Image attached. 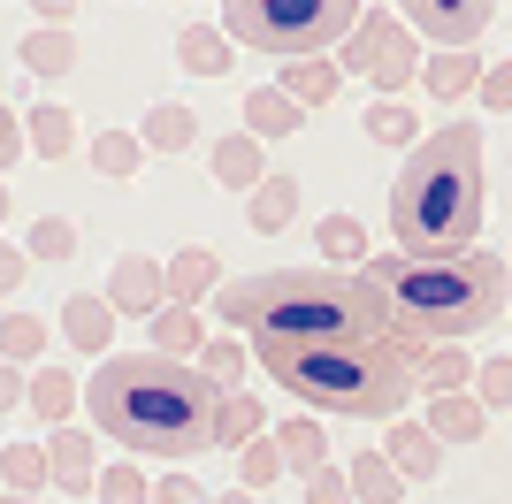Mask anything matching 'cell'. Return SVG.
Masks as SVG:
<instances>
[{
    "label": "cell",
    "instance_id": "25",
    "mask_svg": "<svg viewBox=\"0 0 512 504\" xmlns=\"http://www.w3.org/2000/svg\"><path fill=\"white\" fill-rule=\"evenodd\" d=\"M283 92H291V100H299L306 115H314V107H329V100L344 92L337 54H329V62H283Z\"/></svg>",
    "mask_w": 512,
    "mask_h": 504
},
{
    "label": "cell",
    "instance_id": "14",
    "mask_svg": "<svg viewBox=\"0 0 512 504\" xmlns=\"http://www.w3.org/2000/svg\"><path fill=\"white\" fill-rule=\"evenodd\" d=\"M62 336L77 344V352H107L115 344V306H107V291H77L62 306Z\"/></svg>",
    "mask_w": 512,
    "mask_h": 504
},
{
    "label": "cell",
    "instance_id": "9",
    "mask_svg": "<svg viewBox=\"0 0 512 504\" xmlns=\"http://www.w3.org/2000/svg\"><path fill=\"white\" fill-rule=\"evenodd\" d=\"M406 31L436 39L444 54H467V46L490 31V8H444V0H413V8H406Z\"/></svg>",
    "mask_w": 512,
    "mask_h": 504
},
{
    "label": "cell",
    "instance_id": "19",
    "mask_svg": "<svg viewBox=\"0 0 512 504\" xmlns=\"http://www.w3.org/2000/svg\"><path fill=\"white\" fill-rule=\"evenodd\" d=\"M23 405H31L46 428H69V420H77V375H69V367H31Z\"/></svg>",
    "mask_w": 512,
    "mask_h": 504
},
{
    "label": "cell",
    "instance_id": "10",
    "mask_svg": "<svg viewBox=\"0 0 512 504\" xmlns=\"http://www.w3.org/2000/svg\"><path fill=\"white\" fill-rule=\"evenodd\" d=\"M46 466H54V489H69V497H85V489H100V443H92V428H54L46 436Z\"/></svg>",
    "mask_w": 512,
    "mask_h": 504
},
{
    "label": "cell",
    "instance_id": "47",
    "mask_svg": "<svg viewBox=\"0 0 512 504\" xmlns=\"http://www.w3.org/2000/svg\"><path fill=\"white\" fill-rule=\"evenodd\" d=\"M0 504H39V497H16V489H0Z\"/></svg>",
    "mask_w": 512,
    "mask_h": 504
},
{
    "label": "cell",
    "instance_id": "23",
    "mask_svg": "<svg viewBox=\"0 0 512 504\" xmlns=\"http://www.w3.org/2000/svg\"><path fill=\"white\" fill-rule=\"evenodd\" d=\"M276 451H283V474H321L329 466V436H321V420L299 413L276 428Z\"/></svg>",
    "mask_w": 512,
    "mask_h": 504
},
{
    "label": "cell",
    "instance_id": "29",
    "mask_svg": "<svg viewBox=\"0 0 512 504\" xmlns=\"http://www.w3.org/2000/svg\"><path fill=\"white\" fill-rule=\"evenodd\" d=\"M54 482V466H46V443H8L0 451V489H16V497H39Z\"/></svg>",
    "mask_w": 512,
    "mask_h": 504
},
{
    "label": "cell",
    "instance_id": "2",
    "mask_svg": "<svg viewBox=\"0 0 512 504\" xmlns=\"http://www.w3.org/2000/svg\"><path fill=\"white\" fill-rule=\"evenodd\" d=\"M367 298L383 306L390 336H406L413 352L428 344H467L512 306V268L497 252H451V260H406V252H367L360 268Z\"/></svg>",
    "mask_w": 512,
    "mask_h": 504
},
{
    "label": "cell",
    "instance_id": "36",
    "mask_svg": "<svg viewBox=\"0 0 512 504\" xmlns=\"http://www.w3.org/2000/svg\"><path fill=\"white\" fill-rule=\"evenodd\" d=\"M69 252H77V230H69L62 214L31 222V237H23V260H69Z\"/></svg>",
    "mask_w": 512,
    "mask_h": 504
},
{
    "label": "cell",
    "instance_id": "24",
    "mask_svg": "<svg viewBox=\"0 0 512 504\" xmlns=\"http://www.w3.org/2000/svg\"><path fill=\"white\" fill-rule=\"evenodd\" d=\"M314 237H321V268H337V275H360V268H367V230L352 222V214L314 222Z\"/></svg>",
    "mask_w": 512,
    "mask_h": 504
},
{
    "label": "cell",
    "instance_id": "46",
    "mask_svg": "<svg viewBox=\"0 0 512 504\" xmlns=\"http://www.w3.org/2000/svg\"><path fill=\"white\" fill-rule=\"evenodd\" d=\"M214 504H260V497H245V489H230V497H214Z\"/></svg>",
    "mask_w": 512,
    "mask_h": 504
},
{
    "label": "cell",
    "instance_id": "34",
    "mask_svg": "<svg viewBox=\"0 0 512 504\" xmlns=\"http://www.w3.org/2000/svg\"><path fill=\"white\" fill-rule=\"evenodd\" d=\"M367 138H375V146H421L413 107L406 100H367Z\"/></svg>",
    "mask_w": 512,
    "mask_h": 504
},
{
    "label": "cell",
    "instance_id": "21",
    "mask_svg": "<svg viewBox=\"0 0 512 504\" xmlns=\"http://www.w3.org/2000/svg\"><path fill=\"white\" fill-rule=\"evenodd\" d=\"M23 138L39 146V161H69V153H77V115H69L62 100H39L23 115Z\"/></svg>",
    "mask_w": 512,
    "mask_h": 504
},
{
    "label": "cell",
    "instance_id": "28",
    "mask_svg": "<svg viewBox=\"0 0 512 504\" xmlns=\"http://www.w3.org/2000/svg\"><path fill=\"white\" fill-rule=\"evenodd\" d=\"M192 138H199V123H192V107H184V100H161L146 115V130H138V146H146V153H184Z\"/></svg>",
    "mask_w": 512,
    "mask_h": 504
},
{
    "label": "cell",
    "instance_id": "7",
    "mask_svg": "<svg viewBox=\"0 0 512 504\" xmlns=\"http://www.w3.org/2000/svg\"><path fill=\"white\" fill-rule=\"evenodd\" d=\"M337 69H360L375 84V100H398L413 77H421V39L406 31V16H390V8H367L360 31L337 46Z\"/></svg>",
    "mask_w": 512,
    "mask_h": 504
},
{
    "label": "cell",
    "instance_id": "5",
    "mask_svg": "<svg viewBox=\"0 0 512 504\" xmlns=\"http://www.w3.org/2000/svg\"><path fill=\"white\" fill-rule=\"evenodd\" d=\"M413 359L421 352H413L406 336H344V344H268L260 367L299 405L352 413V420H398L421 398Z\"/></svg>",
    "mask_w": 512,
    "mask_h": 504
},
{
    "label": "cell",
    "instance_id": "38",
    "mask_svg": "<svg viewBox=\"0 0 512 504\" xmlns=\"http://www.w3.org/2000/svg\"><path fill=\"white\" fill-rule=\"evenodd\" d=\"M199 375H207L214 390H237V375H245V344H222V336H207V352H199Z\"/></svg>",
    "mask_w": 512,
    "mask_h": 504
},
{
    "label": "cell",
    "instance_id": "39",
    "mask_svg": "<svg viewBox=\"0 0 512 504\" xmlns=\"http://www.w3.org/2000/svg\"><path fill=\"white\" fill-rule=\"evenodd\" d=\"M474 398H482V413H490V405H512V359H482V367H474Z\"/></svg>",
    "mask_w": 512,
    "mask_h": 504
},
{
    "label": "cell",
    "instance_id": "48",
    "mask_svg": "<svg viewBox=\"0 0 512 504\" xmlns=\"http://www.w3.org/2000/svg\"><path fill=\"white\" fill-rule=\"evenodd\" d=\"M0 222H8V184H0Z\"/></svg>",
    "mask_w": 512,
    "mask_h": 504
},
{
    "label": "cell",
    "instance_id": "17",
    "mask_svg": "<svg viewBox=\"0 0 512 504\" xmlns=\"http://www.w3.org/2000/svg\"><path fill=\"white\" fill-rule=\"evenodd\" d=\"M482 428H490V413H482V398H474V390L428 398V436H436V443H482Z\"/></svg>",
    "mask_w": 512,
    "mask_h": 504
},
{
    "label": "cell",
    "instance_id": "35",
    "mask_svg": "<svg viewBox=\"0 0 512 504\" xmlns=\"http://www.w3.org/2000/svg\"><path fill=\"white\" fill-rule=\"evenodd\" d=\"M253 436H268V428H260V405L245 398V390H230V398H222V420H214V443H237V451H245Z\"/></svg>",
    "mask_w": 512,
    "mask_h": 504
},
{
    "label": "cell",
    "instance_id": "18",
    "mask_svg": "<svg viewBox=\"0 0 512 504\" xmlns=\"http://www.w3.org/2000/svg\"><path fill=\"white\" fill-rule=\"evenodd\" d=\"M299 123H306V107L291 100L283 84H260V92H245V130H253L260 146H268V138H291Z\"/></svg>",
    "mask_w": 512,
    "mask_h": 504
},
{
    "label": "cell",
    "instance_id": "40",
    "mask_svg": "<svg viewBox=\"0 0 512 504\" xmlns=\"http://www.w3.org/2000/svg\"><path fill=\"white\" fill-rule=\"evenodd\" d=\"M306 504H352V482H344V466H321V474H306Z\"/></svg>",
    "mask_w": 512,
    "mask_h": 504
},
{
    "label": "cell",
    "instance_id": "1",
    "mask_svg": "<svg viewBox=\"0 0 512 504\" xmlns=\"http://www.w3.org/2000/svg\"><path fill=\"white\" fill-rule=\"evenodd\" d=\"M222 398H230V390H214V382L199 375V359L123 352L85 382V420H92V436L123 443L130 459L184 466V459H199V451H214Z\"/></svg>",
    "mask_w": 512,
    "mask_h": 504
},
{
    "label": "cell",
    "instance_id": "22",
    "mask_svg": "<svg viewBox=\"0 0 512 504\" xmlns=\"http://www.w3.org/2000/svg\"><path fill=\"white\" fill-rule=\"evenodd\" d=\"M344 482H352V504H398V497H406V474H398L383 451H360V459H344Z\"/></svg>",
    "mask_w": 512,
    "mask_h": 504
},
{
    "label": "cell",
    "instance_id": "4",
    "mask_svg": "<svg viewBox=\"0 0 512 504\" xmlns=\"http://www.w3.org/2000/svg\"><path fill=\"white\" fill-rule=\"evenodd\" d=\"M474 230H482V130L451 115L413 146L390 184V245L406 260H451L474 252Z\"/></svg>",
    "mask_w": 512,
    "mask_h": 504
},
{
    "label": "cell",
    "instance_id": "13",
    "mask_svg": "<svg viewBox=\"0 0 512 504\" xmlns=\"http://www.w3.org/2000/svg\"><path fill=\"white\" fill-rule=\"evenodd\" d=\"M207 161H214V184H230V191L268 184V146H260L253 130H230V138H214Z\"/></svg>",
    "mask_w": 512,
    "mask_h": 504
},
{
    "label": "cell",
    "instance_id": "15",
    "mask_svg": "<svg viewBox=\"0 0 512 504\" xmlns=\"http://www.w3.org/2000/svg\"><path fill=\"white\" fill-rule=\"evenodd\" d=\"M413 382H421L428 398H451V390H474V352L467 344H428L413 359Z\"/></svg>",
    "mask_w": 512,
    "mask_h": 504
},
{
    "label": "cell",
    "instance_id": "26",
    "mask_svg": "<svg viewBox=\"0 0 512 504\" xmlns=\"http://www.w3.org/2000/svg\"><path fill=\"white\" fill-rule=\"evenodd\" d=\"M146 329H153V344H161V359H192V352H207V321H199L192 306H161Z\"/></svg>",
    "mask_w": 512,
    "mask_h": 504
},
{
    "label": "cell",
    "instance_id": "32",
    "mask_svg": "<svg viewBox=\"0 0 512 504\" xmlns=\"http://www.w3.org/2000/svg\"><path fill=\"white\" fill-rule=\"evenodd\" d=\"M138 161H146L138 130H100V138H92V168H100V176H115V184H123V176H138Z\"/></svg>",
    "mask_w": 512,
    "mask_h": 504
},
{
    "label": "cell",
    "instance_id": "27",
    "mask_svg": "<svg viewBox=\"0 0 512 504\" xmlns=\"http://www.w3.org/2000/svg\"><path fill=\"white\" fill-rule=\"evenodd\" d=\"M230 54H237V46H230V31H222V23H214V31H207V23H192V31L176 39V62L192 69V77H222V69H230Z\"/></svg>",
    "mask_w": 512,
    "mask_h": 504
},
{
    "label": "cell",
    "instance_id": "16",
    "mask_svg": "<svg viewBox=\"0 0 512 504\" xmlns=\"http://www.w3.org/2000/svg\"><path fill=\"white\" fill-rule=\"evenodd\" d=\"M482 69H490V62H482L474 46H467V54H428L421 84H428V100H474V92H482Z\"/></svg>",
    "mask_w": 512,
    "mask_h": 504
},
{
    "label": "cell",
    "instance_id": "31",
    "mask_svg": "<svg viewBox=\"0 0 512 504\" xmlns=\"http://www.w3.org/2000/svg\"><path fill=\"white\" fill-rule=\"evenodd\" d=\"M283 482V451H276V436H253L245 451H237V489L245 497H260V489H276Z\"/></svg>",
    "mask_w": 512,
    "mask_h": 504
},
{
    "label": "cell",
    "instance_id": "45",
    "mask_svg": "<svg viewBox=\"0 0 512 504\" xmlns=\"http://www.w3.org/2000/svg\"><path fill=\"white\" fill-rule=\"evenodd\" d=\"M23 268H31V260H23L16 245H0V298H8V291H16V283H23Z\"/></svg>",
    "mask_w": 512,
    "mask_h": 504
},
{
    "label": "cell",
    "instance_id": "42",
    "mask_svg": "<svg viewBox=\"0 0 512 504\" xmlns=\"http://www.w3.org/2000/svg\"><path fill=\"white\" fill-rule=\"evenodd\" d=\"M482 107H497V115H512V62L482 69Z\"/></svg>",
    "mask_w": 512,
    "mask_h": 504
},
{
    "label": "cell",
    "instance_id": "12",
    "mask_svg": "<svg viewBox=\"0 0 512 504\" xmlns=\"http://www.w3.org/2000/svg\"><path fill=\"white\" fill-rule=\"evenodd\" d=\"M383 459L406 474V482H436L444 474V443L428 436V420H390V443H383Z\"/></svg>",
    "mask_w": 512,
    "mask_h": 504
},
{
    "label": "cell",
    "instance_id": "33",
    "mask_svg": "<svg viewBox=\"0 0 512 504\" xmlns=\"http://www.w3.org/2000/svg\"><path fill=\"white\" fill-rule=\"evenodd\" d=\"M39 352H46V321L39 314H8L0 321V359H8V367H39Z\"/></svg>",
    "mask_w": 512,
    "mask_h": 504
},
{
    "label": "cell",
    "instance_id": "41",
    "mask_svg": "<svg viewBox=\"0 0 512 504\" xmlns=\"http://www.w3.org/2000/svg\"><path fill=\"white\" fill-rule=\"evenodd\" d=\"M153 504H207V489H199L192 474H161V482H153Z\"/></svg>",
    "mask_w": 512,
    "mask_h": 504
},
{
    "label": "cell",
    "instance_id": "8",
    "mask_svg": "<svg viewBox=\"0 0 512 504\" xmlns=\"http://www.w3.org/2000/svg\"><path fill=\"white\" fill-rule=\"evenodd\" d=\"M107 306H115V314L153 321L161 306H169V268H161L153 252H123V260H115V275H107Z\"/></svg>",
    "mask_w": 512,
    "mask_h": 504
},
{
    "label": "cell",
    "instance_id": "37",
    "mask_svg": "<svg viewBox=\"0 0 512 504\" xmlns=\"http://www.w3.org/2000/svg\"><path fill=\"white\" fill-rule=\"evenodd\" d=\"M100 504H153L146 466H100Z\"/></svg>",
    "mask_w": 512,
    "mask_h": 504
},
{
    "label": "cell",
    "instance_id": "30",
    "mask_svg": "<svg viewBox=\"0 0 512 504\" xmlns=\"http://www.w3.org/2000/svg\"><path fill=\"white\" fill-rule=\"evenodd\" d=\"M77 62H85V46L69 39V31H31L23 39V69H39V77H69Z\"/></svg>",
    "mask_w": 512,
    "mask_h": 504
},
{
    "label": "cell",
    "instance_id": "44",
    "mask_svg": "<svg viewBox=\"0 0 512 504\" xmlns=\"http://www.w3.org/2000/svg\"><path fill=\"white\" fill-rule=\"evenodd\" d=\"M23 390H31V382H23V367H8V359H0V413H16Z\"/></svg>",
    "mask_w": 512,
    "mask_h": 504
},
{
    "label": "cell",
    "instance_id": "43",
    "mask_svg": "<svg viewBox=\"0 0 512 504\" xmlns=\"http://www.w3.org/2000/svg\"><path fill=\"white\" fill-rule=\"evenodd\" d=\"M16 153H23V115H16L8 100H0V168L16 161Z\"/></svg>",
    "mask_w": 512,
    "mask_h": 504
},
{
    "label": "cell",
    "instance_id": "11",
    "mask_svg": "<svg viewBox=\"0 0 512 504\" xmlns=\"http://www.w3.org/2000/svg\"><path fill=\"white\" fill-rule=\"evenodd\" d=\"M161 268H169V306H192V314H199V298H207V291H222V283H230L214 245H184L176 260H161Z\"/></svg>",
    "mask_w": 512,
    "mask_h": 504
},
{
    "label": "cell",
    "instance_id": "6",
    "mask_svg": "<svg viewBox=\"0 0 512 504\" xmlns=\"http://www.w3.org/2000/svg\"><path fill=\"white\" fill-rule=\"evenodd\" d=\"M367 8H352V0H230L222 8V31H230V46H253V54H268V62H329L352 31H360Z\"/></svg>",
    "mask_w": 512,
    "mask_h": 504
},
{
    "label": "cell",
    "instance_id": "20",
    "mask_svg": "<svg viewBox=\"0 0 512 504\" xmlns=\"http://www.w3.org/2000/svg\"><path fill=\"white\" fill-rule=\"evenodd\" d=\"M291 214H299V184L291 176H268V184L245 191V230L276 237V230H291Z\"/></svg>",
    "mask_w": 512,
    "mask_h": 504
},
{
    "label": "cell",
    "instance_id": "3",
    "mask_svg": "<svg viewBox=\"0 0 512 504\" xmlns=\"http://www.w3.org/2000/svg\"><path fill=\"white\" fill-rule=\"evenodd\" d=\"M214 314L230 329L253 336V352L268 344H344V336H390L383 306L367 298L360 275L337 268H268V275H237L214 291Z\"/></svg>",
    "mask_w": 512,
    "mask_h": 504
}]
</instances>
